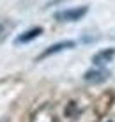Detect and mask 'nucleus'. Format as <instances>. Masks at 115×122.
Here are the masks:
<instances>
[{
	"label": "nucleus",
	"instance_id": "6",
	"mask_svg": "<svg viewBox=\"0 0 115 122\" xmlns=\"http://www.w3.org/2000/svg\"><path fill=\"white\" fill-rule=\"evenodd\" d=\"M41 32H42V28H41V27L30 28V30L23 32L20 37H16V41H14V43H16V44H23V43H28V41H32V39H36V37H39V36H41Z\"/></svg>",
	"mask_w": 115,
	"mask_h": 122
},
{
	"label": "nucleus",
	"instance_id": "5",
	"mask_svg": "<svg viewBox=\"0 0 115 122\" xmlns=\"http://www.w3.org/2000/svg\"><path fill=\"white\" fill-rule=\"evenodd\" d=\"M74 46V41H62V43H57V44H53V46H50L48 50H44V51L39 55V60L41 58H46V57H50V55H53V53H58V51H62V50H67V48H73Z\"/></svg>",
	"mask_w": 115,
	"mask_h": 122
},
{
	"label": "nucleus",
	"instance_id": "8",
	"mask_svg": "<svg viewBox=\"0 0 115 122\" xmlns=\"http://www.w3.org/2000/svg\"><path fill=\"white\" fill-rule=\"evenodd\" d=\"M99 122H115V115H108V117H103Z\"/></svg>",
	"mask_w": 115,
	"mask_h": 122
},
{
	"label": "nucleus",
	"instance_id": "2",
	"mask_svg": "<svg viewBox=\"0 0 115 122\" xmlns=\"http://www.w3.org/2000/svg\"><path fill=\"white\" fill-rule=\"evenodd\" d=\"M87 7H73V9H66V11H60L55 14V18L58 20V21H78V20H82L85 14H87Z\"/></svg>",
	"mask_w": 115,
	"mask_h": 122
},
{
	"label": "nucleus",
	"instance_id": "7",
	"mask_svg": "<svg viewBox=\"0 0 115 122\" xmlns=\"http://www.w3.org/2000/svg\"><path fill=\"white\" fill-rule=\"evenodd\" d=\"M12 28H14V23L9 21V20H4V21H0V44H2L4 41L7 39V36L11 34Z\"/></svg>",
	"mask_w": 115,
	"mask_h": 122
},
{
	"label": "nucleus",
	"instance_id": "3",
	"mask_svg": "<svg viewBox=\"0 0 115 122\" xmlns=\"http://www.w3.org/2000/svg\"><path fill=\"white\" fill-rule=\"evenodd\" d=\"M115 57V50L113 48H106V50H101V51H97L94 57H92V62H94V66L97 67H103L106 66L108 62H112Z\"/></svg>",
	"mask_w": 115,
	"mask_h": 122
},
{
	"label": "nucleus",
	"instance_id": "1",
	"mask_svg": "<svg viewBox=\"0 0 115 122\" xmlns=\"http://www.w3.org/2000/svg\"><path fill=\"white\" fill-rule=\"evenodd\" d=\"M28 122H60V119L52 104H42L30 115Z\"/></svg>",
	"mask_w": 115,
	"mask_h": 122
},
{
	"label": "nucleus",
	"instance_id": "4",
	"mask_svg": "<svg viewBox=\"0 0 115 122\" xmlns=\"http://www.w3.org/2000/svg\"><path fill=\"white\" fill-rule=\"evenodd\" d=\"M108 76H110L108 71H105L103 67H97V69L87 71L85 76H83V80L89 81V83H101V81H105V80H108Z\"/></svg>",
	"mask_w": 115,
	"mask_h": 122
}]
</instances>
